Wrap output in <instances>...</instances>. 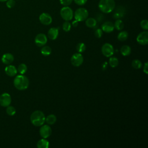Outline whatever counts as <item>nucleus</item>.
<instances>
[{"label": "nucleus", "instance_id": "nucleus-4", "mask_svg": "<svg viewBox=\"0 0 148 148\" xmlns=\"http://www.w3.org/2000/svg\"><path fill=\"white\" fill-rule=\"evenodd\" d=\"M88 16L87 10L84 8H79L77 9L74 13V17L77 21H83L86 20Z\"/></svg>", "mask_w": 148, "mask_h": 148}, {"label": "nucleus", "instance_id": "nucleus-38", "mask_svg": "<svg viewBox=\"0 0 148 148\" xmlns=\"http://www.w3.org/2000/svg\"><path fill=\"white\" fill-rule=\"evenodd\" d=\"M107 67H108V62L105 61V62H104L102 64L101 68H102V70L105 71V70L106 69Z\"/></svg>", "mask_w": 148, "mask_h": 148}, {"label": "nucleus", "instance_id": "nucleus-3", "mask_svg": "<svg viewBox=\"0 0 148 148\" xmlns=\"http://www.w3.org/2000/svg\"><path fill=\"white\" fill-rule=\"evenodd\" d=\"M14 87L19 90H24L29 86L28 79L23 75H17L13 81Z\"/></svg>", "mask_w": 148, "mask_h": 148}, {"label": "nucleus", "instance_id": "nucleus-1", "mask_svg": "<svg viewBox=\"0 0 148 148\" xmlns=\"http://www.w3.org/2000/svg\"><path fill=\"white\" fill-rule=\"evenodd\" d=\"M45 118L46 117L42 111L35 110L31 114L30 116V120L34 125L36 127H40L45 123Z\"/></svg>", "mask_w": 148, "mask_h": 148}, {"label": "nucleus", "instance_id": "nucleus-29", "mask_svg": "<svg viewBox=\"0 0 148 148\" xmlns=\"http://www.w3.org/2000/svg\"><path fill=\"white\" fill-rule=\"evenodd\" d=\"M6 113L8 115L13 116V115L15 114L16 111V109L13 106L9 105L8 106H7V108L6 109Z\"/></svg>", "mask_w": 148, "mask_h": 148}, {"label": "nucleus", "instance_id": "nucleus-6", "mask_svg": "<svg viewBox=\"0 0 148 148\" xmlns=\"http://www.w3.org/2000/svg\"><path fill=\"white\" fill-rule=\"evenodd\" d=\"M101 51L104 56L110 57L114 54V49L111 44L106 43L102 46Z\"/></svg>", "mask_w": 148, "mask_h": 148}, {"label": "nucleus", "instance_id": "nucleus-31", "mask_svg": "<svg viewBox=\"0 0 148 148\" xmlns=\"http://www.w3.org/2000/svg\"><path fill=\"white\" fill-rule=\"evenodd\" d=\"M140 25L141 28L147 31L148 29V21L146 19L145 20H142L140 21Z\"/></svg>", "mask_w": 148, "mask_h": 148}, {"label": "nucleus", "instance_id": "nucleus-37", "mask_svg": "<svg viewBox=\"0 0 148 148\" xmlns=\"http://www.w3.org/2000/svg\"><path fill=\"white\" fill-rule=\"evenodd\" d=\"M103 16L102 14H98V16H97L96 20L98 21H101L103 20Z\"/></svg>", "mask_w": 148, "mask_h": 148}, {"label": "nucleus", "instance_id": "nucleus-10", "mask_svg": "<svg viewBox=\"0 0 148 148\" xmlns=\"http://www.w3.org/2000/svg\"><path fill=\"white\" fill-rule=\"evenodd\" d=\"M136 40L141 45H146L148 43V32H141L136 37Z\"/></svg>", "mask_w": 148, "mask_h": 148}, {"label": "nucleus", "instance_id": "nucleus-13", "mask_svg": "<svg viewBox=\"0 0 148 148\" xmlns=\"http://www.w3.org/2000/svg\"><path fill=\"white\" fill-rule=\"evenodd\" d=\"M101 29L105 32L110 33L112 32L114 29V24L109 21H105L102 24Z\"/></svg>", "mask_w": 148, "mask_h": 148}, {"label": "nucleus", "instance_id": "nucleus-26", "mask_svg": "<svg viewBox=\"0 0 148 148\" xmlns=\"http://www.w3.org/2000/svg\"><path fill=\"white\" fill-rule=\"evenodd\" d=\"M132 66L135 69H139L142 66V64L140 60L135 59L132 62Z\"/></svg>", "mask_w": 148, "mask_h": 148}, {"label": "nucleus", "instance_id": "nucleus-18", "mask_svg": "<svg viewBox=\"0 0 148 148\" xmlns=\"http://www.w3.org/2000/svg\"><path fill=\"white\" fill-rule=\"evenodd\" d=\"M86 25L87 27L89 28H94L97 25V21L95 18L92 17H89L87 18L86 19Z\"/></svg>", "mask_w": 148, "mask_h": 148}, {"label": "nucleus", "instance_id": "nucleus-22", "mask_svg": "<svg viewBox=\"0 0 148 148\" xmlns=\"http://www.w3.org/2000/svg\"><path fill=\"white\" fill-rule=\"evenodd\" d=\"M124 23L120 19H117L114 24V28H116L118 31L122 30L124 28Z\"/></svg>", "mask_w": 148, "mask_h": 148}, {"label": "nucleus", "instance_id": "nucleus-34", "mask_svg": "<svg viewBox=\"0 0 148 148\" xmlns=\"http://www.w3.org/2000/svg\"><path fill=\"white\" fill-rule=\"evenodd\" d=\"M72 1L73 0H60V3L64 6H69L72 3Z\"/></svg>", "mask_w": 148, "mask_h": 148}, {"label": "nucleus", "instance_id": "nucleus-32", "mask_svg": "<svg viewBox=\"0 0 148 148\" xmlns=\"http://www.w3.org/2000/svg\"><path fill=\"white\" fill-rule=\"evenodd\" d=\"M16 5L15 0H7L6 1V5L8 8H13Z\"/></svg>", "mask_w": 148, "mask_h": 148}, {"label": "nucleus", "instance_id": "nucleus-14", "mask_svg": "<svg viewBox=\"0 0 148 148\" xmlns=\"http://www.w3.org/2000/svg\"><path fill=\"white\" fill-rule=\"evenodd\" d=\"M125 14V10L123 6H119L115 10L113 13V17L116 19H120Z\"/></svg>", "mask_w": 148, "mask_h": 148}, {"label": "nucleus", "instance_id": "nucleus-17", "mask_svg": "<svg viewBox=\"0 0 148 148\" xmlns=\"http://www.w3.org/2000/svg\"><path fill=\"white\" fill-rule=\"evenodd\" d=\"M5 73L9 76H14L17 73V69L13 65H9L6 66L5 69Z\"/></svg>", "mask_w": 148, "mask_h": 148}, {"label": "nucleus", "instance_id": "nucleus-12", "mask_svg": "<svg viewBox=\"0 0 148 148\" xmlns=\"http://www.w3.org/2000/svg\"><path fill=\"white\" fill-rule=\"evenodd\" d=\"M40 22L45 25H50L52 22V17L50 14L47 13H42L39 16Z\"/></svg>", "mask_w": 148, "mask_h": 148}, {"label": "nucleus", "instance_id": "nucleus-9", "mask_svg": "<svg viewBox=\"0 0 148 148\" xmlns=\"http://www.w3.org/2000/svg\"><path fill=\"white\" fill-rule=\"evenodd\" d=\"M40 135L43 138H47L51 134V128L49 125H42L39 130Z\"/></svg>", "mask_w": 148, "mask_h": 148}, {"label": "nucleus", "instance_id": "nucleus-5", "mask_svg": "<svg viewBox=\"0 0 148 148\" xmlns=\"http://www.w3.org/2000/svg\"><path fill=\"white\" fill-rule=\"evenodd\" d=\"M60 15L65 21H70L73 17V12L69 6H64L60 10Z\"/></svg>", "mask_w": 148, "mask_h": 148}, {"label": "nucleus", "instance_id": "nucleus-39", "mask_svg": "<svg viewBox=\"0 0 148 148\" xmlns=\"http://www.w3.org/2000/svg\"><path fill=\"white\" fill-rule=\"evenodd\" d=\"M78 23H79V21H77V20H74L73 22H72V26L73 27H76L77 25H78Z\"/></svg>", "mask_w": 148, "mask_h": 148}, {"label": "nucleus", "instance_id": "nucleus-23", "mask_svg": "<svg viewBox=\"0 0 148 148\" xmlns=\"http://www.w3.org/2000/svg\"><path fill=\"white\" fill-rule=\"evenodd\" d=\"M128 36V34L127 31H124L119 32V34L117 35V39L120 41H125L127 40Z\"/></svg>", "mask_w": 148, "mask_h": 148}, {"label": "nucleus", "instance_id": "nucleus-19", "mask_svg": "<svg viewBox=\"0 0 148 148\" xmlns=\"http://www.w3.org/2000/svg\"><path fill=\"white\" fill-rule=\"evenodd\" d=\"M36 146L38 148H48L49 146V142L45 139V138H43L37 142Z\"/></svg>", "mask_w": 148, "mask_h": 148}, {"label": "nucleus", "instance_id": "nucleus-33", "mask_svg": "<svg viewBox=\"0 0 148 148\" xmlns=\"http://www.w3.org/2000/svg\"><path fill=\"white\" fill-rule=\"evenodd\" d=\"M94 35H95V37H97L98 38H100L103 35V31L101 28H97L95 29V31L94 32Z\"/></svg>", "mask_w": 148, "mask_h": 148}, {"label": "nucleus", "instance_id": "nucleus-11", "mask_svg": "<svg viewBox=\"0 0 148 148\" xmlns=\"http://www.w3.org/2000/svg\"><path fill=\"white\" fill-rule=\"evenodd\" d=\"M47 38L46 37V35L42 33L38 34L35 38V43L39 47H41L45 45L47 43Z\"/></svg>", "mask_w": 148, "mask_h": 148}, {"label": "nucleus", "instance_id": "nucleus-25", "mask_svg": "<svg viewBox=\"0 0 148 148\" xmlns=\"http://www.w3.org/2000/svg\"><path fill=\"white\" fill-rule=\"evenodd\" d=\"M109 64L112 68L117 66L119 64V60L114 57H111L109 60Z\"/></svg>", "mask_w": 148, "mask_h": 148}, {"label": "nucleus", "instance_id": "nucleus-2", "mask_svg": "<svg viewBox=\"0 0 148 148\" xmlns=\"http://www.w3.org/2000/svg\"><path fill=\"white\" fill-rule=\"evenodd\" d=\"M114 0H100L98 3L99 10L104 13H109L115 8Z\"/></svg>", "mask_w": 148, "mask_h": 148}, {"label": "nucleus", "instance_id": "nucleus-24", "mask_svg": "<svg viewBox=\"0 0 148 148\" xmlns=\"http://www.w3.org/2000/svg\"><path fill=\"white\" fill-rule=\"evenodd\" d=\"M40 52L43 56H48L51 53V49L48 46H45L42 48Z\"/></svg>", "mask_w": 148, "mask_h": 148}, {"label": "nucleus", "instance_id": "nucleus-27", "mask_svg": "<svg viewBox=\"0 0 148 148\" xmlns=\"http://www.w3.org/2000/svg\"><path fill=\"white\" fill-rule=\"evenodd\" d=\"M27 71V66L25 64H21L17 68V71L21 74H24Z\"/></svg>", "mask_w": 148, "mask_h": 148}, {"label": "nucleus", "instance_id": "nucleus-36", "mask_svg": "<svg viewBox=\"0 0 148 148\" xmlns=\"http://www.w3.org/2000/svg\"><path fill=\"white\" fill-rule=\"evenodd\" d=\"M143 72L146 74L148 73V62H145V65L143 66Z\"/></svg>", "mask_w": 148, "mask_h": 148}, {"label": "nucleus", "instance_id": "nucleus-35", "mask_svg": "<svg viewBox=\"0 0 148 148\" xmlns=\"http://www.w3.org/2000/svg\"><path fill=\"white\" fill-rule=\"evenodd\" d=\"M74 2L79 6H83L85 5L87 1V0H73Z\"/></svg>", "mask_w": 148, "mask_h": 148}, {"label": "nucleus", "instance_id": "nucleus-15", "mask_svg": "<svg viewBox=\"0 0 148 148\" xmlns=\"http://www.w3.org/2000/svg\"><path fill=\"white\" fill-rule=\"evenodd\" d=\"M58 35V28L52 27L50 28L47 32V36L50 39L55 40Z\"/></svg>", "mask_w": 148, "mask_h": 148}, {"label": "nucleus", "instance_id": "nucleus-40", "mask_svg": "<svg viewBox=\"0 0 148 148\" xmlns=\"http://www.w3.org/2000/svg\"><path fill=\"white\" fill-rule=\"evenodd\" d=\"M7 0H0V2H6Z\"/></svg>", "mask_w": 148, "mask_h": 148}, {"label": "nucleus", "instance_id": "nucleus-28", "mask_svg": "<svg viewBox=\"0 0 148 148\" xmlns=\"http://www.w3.org/2000/svg\"><path fill=\"white\" fill-rule=\"evenodd\" d=\"M86 46L84 43L80 42L76 45V50L78 51V53H83L86 50Z\"/></svg>", "mask_w": 148, "mask_h": 148}, {"label": "nucleus", "instance_id": "nucleus-16", "mask_svg": "<svg viewBox=\"0 0 148 148\" xmlns=\"http://www.w3.org/2000/svg\"><path fill=\"white\" fill-rule=\"evenodd\" d=\"M1 60L3 64L9 65V64H10L13 61L14 57L10 53H5L2 56Z\"/></svg>", "mask_w": 148, "mask_h": 148}, {"label": "nucleus", "instance_id": "nucleus-7", "mask_svg": "<svg viewBox=\"0 0 148 148\" xmlns=\"http://www.w3.org/2000/svg\"><path fill=\"white\" fill-rule=\"evenodd\" d=\"M71 62L75 66H79L83 62V57L80 53L73 54L71 58Z\"/></svg>", "mask_w": 148, "mask_h": 148}, {"label": "nucleus", "instance_id": "nucleus-30", "mask_svg": "<svg viewBox=\"0 0 148 148\" xmlns=\"http://www.w3.org/2000/svg\"><path fill=\"white\" fill-rule=\"evenodd\" d=\"M71 24L69 22V21H65L62 24V29L65 32H68L71 30Z\"/></svg>", "mask_w": 148, "mask_h": 148}, {"label": "nucleus", "instance_id": "nucleus-21", "mask_svg": "<svg viewBox=\"0 0 148 148\" xmlns=\"http://www.w3.org/2000/svg\"><path fill=\"white\" fill-rule=\"evenodd\" d=\"M56 121H57V117L53 114H49L45 118V121L47 124H49V125L54 124L56 122Z\"/></svg>", "mask_w": 148, "mask_h": 148}, {"label": "nucleus", "instance_id": "nucleus-20", "mask_svg": "<svg viewBox=\"0 0 148 148\" xmlns=\"http://www.w3.org/2000/svg\"><path fill=\"white\" fill-rule=\"evenodd\" d=\"M120 52L124 56H128L131 54V49L128 45H123L120 49Z\"/></svg>", "mask_w": 148, "mask_h": 148}, {"label": "nucleus", "instance_id": "nucleus-8", "mask_svg": "<svg viewBox=\"0 0 148 148\" xmlns=\"http://www.w3.org/2000/svg\"><path fill=\"white\" fill-rule=\"evenodd\" d=\"M12 101L10 95L7 93L5 92L0 95V105L3 107H7L10 105Z\"/></svg>", "mask_w": 148, "mask_h": 148}]
</instances>
